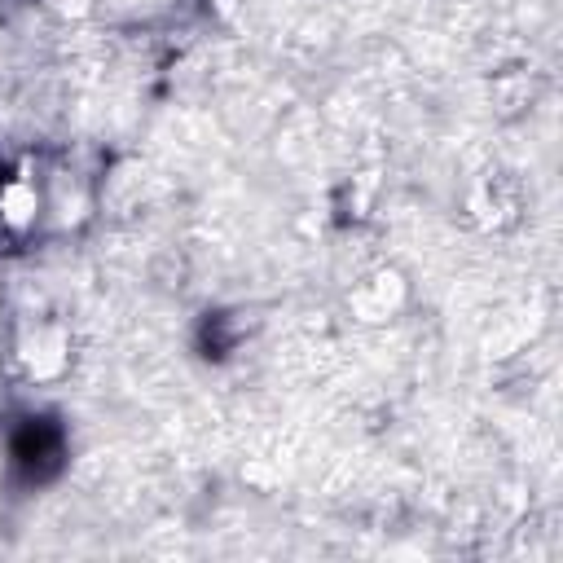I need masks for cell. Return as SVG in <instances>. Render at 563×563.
Wrapping results in <instances>:
<instances>
[{
    "instance_id": "obj_1",
    "label": "cell",
    "mask_w": 563,
    "mask_h": 563,
    "mask_svg": "<svg viewBox=\"0 0 563 563\" xmlns=\"http://www.w3.org/2000/svg\"><path fill=\"white\" fill-rule=\"evenodd\" d=\"M36 207H40L36 190H31V185H22V181H14L5 194H0V212H5L9 225H27V220L36 216Z\"/></svg>"
}]
</instances>
